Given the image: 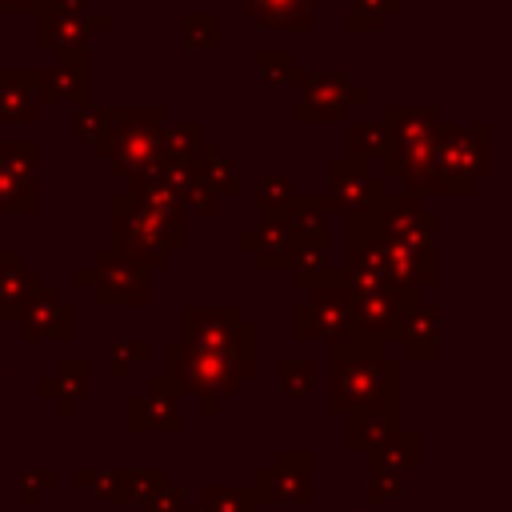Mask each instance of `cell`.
<instances>
[{
  "label": "cell",
  "mask_w": 512,
  "mask_h": 512,
  "mask_svg": "<svg viewBox=\"0 0 512 512\" xmlns=\"http://www.w3.org/2000/svg\"><path fill=\"white\" fill-rule=\"evenodd\" d=\"M404 396V372L400 360L388 356V348H372L356 336L328 348V412H368V408H392L400 412Z\"/></svg>",
  "instance_id": "obj_1"
},
{
  "label": "cell",
  "mask_w": 512,
  "mask_h": 512,
  "mask_svg": "<svg viewBox=\"0 0 512 512\" xmlns=\"http://www.w3.org/2000/svg\"><path fill=\"white\" fill-rule=\"evenodd\" d=\"M164 104H104V132L92 144V156L112 168L120 180H140L164 160V128H168Z\"/></svg>",
  "instance_id": "obj_2"
},
{
  "label": "cell",
  "mask_w": 512,
  "mask_h": 512,
  "mask_svg": "<svg viewBox=\"0 0 512 512\" xmlns=\"http://www.w3.org/2000/svg\"><path fill=\"white\" fill-rule=\"evenodd\" d=\"M108 208H112L108 248L132 256L140 268L160 272L168 264V256L184 248V212L140 200V196H128V192H116L108 200Z\"/></svg>",
  "instance_id": "obj_3"
},
{
  "label": "cell",
  "mask_w": 512,
  "mask_h": 512,
  "mask_svg": "<svg viewBox=\"0 0 512 512\" xmlns=\"http://www.w3.org/2000/svg\"><path fill=\"white\" fill-rule=\"evenodd\" d=\"M256 368H260V360H240V356H228L216 348H192L180 336L164 344V376H172L184 396L192 392L200 400L204 416H216L224 408V400L244 380L256 376Z\"/></svg>",
  "instance_id": "obj_4"
},
{
  "label": "cell",
  "mask_w": 512,
  "mask_h": 512,
  "mask_svg": "<svg viewBox=\"0 0 512 512\" xmlns=\"http://www.w3.org/2000/svg\"><path fill=\"white\" fill-rule=\"evenodd\" d=\"M344 288L352 296V312H356V340L372 344V348H388L396 340V328H400V316L420 304V288H408L400 280H392L388 272L380 268H368V264H344Z\"/></svg>",
  "instance_id": "obj_5"
},
{
  "label": "cell",
  "mask_w": 512,
  "mask_h": 512,
  "mask_svg": "<svg viewBox=\"0 0 512 512\" xmlns=\"http://www.w3.org/2000/svg\"><path fill=\"white\" fill-rule=\"evenodd\" d=\"M344 248H348V260L352 264H368V268H380L388 272L392 280L408 284V288H436L440 284V256H436V244L432 248H404V244H392L372 220L368 212L364 216H348V236H344Z\"/></svg>",
  "instance_id": "obj_6"
},
{
  "label": "cell",
  "mask_w": 512,
  "mask_h": 512,
  "mask_svg": "<svg viewBox=\"0 0 512 512\" xmlns=\"http://www.w3.org/2000/svg\"><path fill=\"white\" fill-rule=\"evenodd\" d=\"M492 140L496 128L488 120L472 128L444 120L436 132V168H432L436 196H472L480 180L492 176Z\"/></svg>",
  "instance_id": "obj_7"
},
{
  "label": "cell",
  "mask_w": 512,
  "mask_h": 512,
  "mask_svg": "<svg viewBox=\"0 0 512 512\" xmlns=\"http://www.w3.org/2000/svg\"><path fill=\"white\" fill-rule=\"evenodd\" d=\"M352 332H356V312H352V296L344 288V272L328 264L316 276V284L308 288V296L292 308V336L300 344L324 340L332 348V344L348 340Z\"/></svg>",
  "instance_id": "obj_8"
},
{
  "label": "cell",
  "mask_w": 512,
  "mask_h": 512,
  "mask_svg": "<svg viewBox=\"0 0 512 512\" xmlns=\"http://www.w3.org/2000/svg\"><path fill=\"white\" fill-rule=\"evenodd\" d=\"M180 340L192 348H216L240 360H260V328L248 324L236 304H188L180 316Z\"/></svg>",
  "instance_id": "obj_9"
},
{
  "label": "cell",
  "mask_w": 512,
  "mask_h": 512,
  "mask_svg": "<svg viewBox=\"0 0 512 512\" xmlns=\"http://www.w3.org/2000/svg\"><path fill=\"white\" fill-rule=\"evenodd\" d=\"M296 104H292V120L296 124H344L352 112H360L368 104V88L356 84L344 72H296Z\"/></svg>",
  "instance_id": "obj_10"
},
{
  "label": "cell",
  "mask_w": 512,
  "mask_h": 512,
  "mask_svg": "<svg viewBox=\"0 0 512 512\" xmlns=\"http://www.w3.org/2000/svg\"><path fill=\"white\" fill-rule=\"evenodd\" d=\"M32 16H36V44L56 56L80 52V48H88L92 32L112 28V16L92 12L88 0H36Z\"/></svg>",
  "instance_id": "obj_11"
},
{
  "label": "cell",
  "mask_w": 512,
  "mask_h": 512,
  "mask_svg": "<svg viewBox=\"0 0 512 512\" xmlns=\"http://www.w3.org/2000/svg\"><path fill=\"white\" fill-rule=\"evenodd\" d=\"M88 268V296L100 308H144L148 304V288H152V272L140 268L132 256L116 252V248H96Z\"/></svg>",
  "instance_id": "obj_12"
},
{
  "label": "cell",
  "mask_w": 512,
  "mask_h": 512,
  "mask_svg": "<svg viewBox=\"0 0 512 512\" xmlns=\"http://www.w3.org/2000/svg\"><path fill=\"white\" fill-rule=\"evenodd\" d=\"M260 508H308L312 504V452L308 448H280L272 464L256 472L252 484Z\"/></svg>",
  "instance_id": "obj_13"
},
{
  "label": "cell",
  "mask_w": 512,
  "mask_h": 512,
  "mask_svg": "<svg viewBox=\"0 0 512 512\" xmlns=\"http://www.w3.org/2000/svg\"><path fill=\"white\" fill-rule=\"evenodd\" d=\"M388 196V180L376 176L368 164H356L348 156L328 160V188H324V208L340 216H364Z\"/></svg>",
  "instance_id": "obj_14"
},
{
  "label": "cell",
  "mask_w": 512,
  "mask_h": 512,
  "mask_svg": "<svg viewBox=\"0 0 512 512\" xmlns=\"http://www.w3.org/2000/svg\"><path fill=\"white\" fill-rule=\"evenodd\" d=\"M368 220L392 240V244H404V248H432L436 232H440V216L432 208H424L420 196L412 192H388L372 212Z\"/></svg>",
  "instance_id": "obj_15"
},
{
  "label": "cell",
  "mask_w": 512,
  "mask_h": 512,
  "mask_svg": "<svg viewBox=\"0 0 512 512\" xmlns=\"http://www.w3.org/2000/svg\"><path fill=\"white\" fill-rule=\"evenodd\" d=\"M92 48L80 52H64L56 56L48 68H36V96L40 108H56V104H92Z\"/></svg>",
  "instance_id": "obj_16"
},
{
  "label": "cell",
  "mask_w": 512,
  "mask_h": 512,
  "mask_svg": "<svg viewBox=\"0 0 512 512\" xmlns=\"http://www.w3.org/2000/svg\"><path fill=\"white\" fill-rule=\"evenodd\" d=\"M16 328H20V336H24L28 344L48 340V336L60 340V344H72V340H76V308L64 304L56 288L40 284V288L24 300V308H20V316H16Z\"/></svg>",
  "instance_id": "obj_17"
},
{
  "label": "cell",
  "mask_w": 512,
  "mask_h": 512,
  "mask_svg": "<svg viewBox=\"0 0 512 512\" xmlns=\"http://www.w3.org/2000/svg\"><path fill=\"white\" fill-rule=\"evenodd\" d=\"M92 372H96V364H92L88 356H60L56 368L36 380V392L48 396L60 416H72L76 404L84 400L88 384H92Z\"/></svg>",
  "instance_id": "obj_18"
},
{
  "label": "cell",
  "mask_w": 512,
  "mask_h": 512,
  "mask_svg": "<svg viewBox=\"0 0 512 512\" xmlns=\"http://www.w3.org/2000/svg\"><path fill=\"white\" fill-rule=\"evenodd\" d=\"M36 68H0V124H36L40 120Z\"/></svg>",
  "instance_id": "obj_19"
},
{
  "label": "cell",
  "mask_w": 512,
  "mask_h": 512,
  "mask_svg": "<svg viewBox=\"0 0 512 512\" xmlns=\"http://www.w3.org/2000/svg\"><path fill=\"white\" fill-rule=\"evenodd\" d=\"M180 400H184V396H172V392H140V396H132V400H128V428H132L136 436H144V432L180 436V432H184Z\"/></svg>",
  "instance_id": "obj_20"
},
{
  "label": "cell",
  "mask_w": 512,
  "mask_h": 512,
  "mask_svg": "<svg viewBox=\"0 0 512 512\" xmlns=\"http://www.w3.org/2000/svg\"><path fill=\"white\" fill-rule=\"evenodd\" d=\"M396 344L404 352V360H436L440 356V312L432 304H412L400 316L396 328Z\"/></svg>",
  "instance_id": "obj_21"
},
{
  "label": "cell",
  "mask_w": 512,
  "mask_h": 512,
  "mask_svg": "<svg viewBox=\"0 0 512 512\" xmlns=\"http://www.w3.org/2000/svg\"><path fill=\"white\" fill-rule=\"evenodd\" d=\"M40 284H44L40 272H36L32 264H24V256H20L16 248L0 252V320H4V324H16L24 300H28Z\"/></svg>",
  "instance_id": "obj_22"
},
{
  "label": "cell",
  "mask_w": 512,
  "mask_h": 512,
  "mask_svg": "<svg viewBox=\"0 0 512 512\" xmlns=\"http://www.w3.org/2000/svg\"><path fill=\"white\" fill-rule=\"evenodd\" d=\"M400 432H404V420L392 408H368V412H348L344 416V444L352 452H372V448L396 440Z\"/></svg>",
  "instance_id": "obj_23"
},
{
  "label": "cell",
  "mask_w": 512,
  "mask_h": 512,
  "mask_svg": "<svg viewBox=\"0 0 512 512\" xmlns=\"http://www.w3.org/2000/svg\"><path fill=\"white\" fill-rule=\"evenodd\" d=\"M328 256H332V236H328V228L320 224V228H308V232L296 236V244H292L284 268L292 272V284L308 292V288L316 284V276L328 268Z\"/></svg>",
  "instance_id": "obj_24"
},
{
  "label": "cell",
  "mask_w": 512,
  "mask_h": 512,
  "mask_svg": "<svg viewBox=\"0 0 512 512\" xmlns=\"http://www.w3.org/2000/svg\"><path fill=\"white\" fill-rule=\"evenodd\" d=\"M364 464L368 472H388V476H408L424 464V440L416 432H400L396 440L364 452Z\"/></svg>",
  "instance_id": "obj_25"
},
{
  "label": "cell",
  "mask_w": 512,
  "mask_h": 512,
  "mask_svg": "<svg viewBox=\"0 0 512 512\" xmlns=\"http://www.w3.org/2000/svg\"><path fill=\"white\" fill-rule=\"evenodd\" d=\"M244 12L272 32H308L312 0H244Z\"/></svg>",
  "instance_id": "obj_26"
},
{
  "label": "cell",
  "mask_w": 512,
  "mask_h": 512,
  "mask_svg": "<svg viewBox=\"0 0 512 512\" xmlns=\"http://www.w3.org/2000/svg\"><path fill=\"white\" fill-rule=\"evenodd\" d=\"M40 212V172H16L0 164V216Z\"/></svg>",
  "instance_id": "obj_27"
},
{
  "label": "cell",
  "mask_w": 512,
  "mask_h": 512,
  "mask_svg": "<svg viewBox=\"0 0 512 512\" xmlns=\"http://www.w3.org/2000/svg\"><path fill=\"white\" fill-rule=\"evenodd\" d=\"M196 172H200V180L216 192V196H240V164L224 152V144L220 140H204V148H200V160H196Z\"/></svg>",
  "instance_id": "obj_28"
},
{
  "label": "cell",
  "mask_w": 512,
  "mask_h": 512,
  "mask_svg": "<svg viewBox=\"0 0 512 512\" xmlns=\"http://www.w3.org/2000/svg\"><path fill=\"white\" fill-rule=\"evenodd\" d=\"M344 144H348V160L356 164H384L388 156V128L380 120H344Z\"/></svg>",
  "instance_id": "obj_29"
},
{
  "label": "cell",
  "mask_w": 512,
  "mask_h": 512,
  "mask_svg": "<svg viewBox=\"0 0 512 512\" xmlns=\"http://www.w3.org/2000/svg\"><path fill=\"white\" fill-rule=\"evenodd\" d=\"M200 512H260L252 484H208L196 500Z\"/></svg>",
  "instance_id": "obj_30"
},
{
  "label": "cell",
  "mask_w": 512,
  "mask_h": 512,
  "mask_svg": "<svg viewBox=\"0 0 512 512\" xmlns=\"http://www.w3.org/2000/svg\"><path fill=\"white\" fill-rule=\"evenodd\" d=\"M272 376H276V392L284 400H296V396H308L312 384H316V364L308 356H280L272 364Z\"/></svg>",
  "instance_id": "obj_31"
},
{
  "label": "cell",
  "mask_w": 512,
  "mask_h": 512,
  "mask_svg": "<svg viewBox=\"0 0 512 512\" xmlns=\"http://www.w3.org/2000/svg\"><path fill=\"white\" fill-rule=\"evenodd\" d=\"M72 484L84 488V492H92L104 504L128 508L124 504V468H76L72 472Z\"/></svg>",
  "instance_id": "obj_32"
},
{
  "label": "cell",
  "mask_w": 512,
  "mask_h": 512,
  "mask_svg": "<svg viewBox=\"0 0 512 512\" xmlns=\"http://www.w3.org/2000/svg\"><path fill=\"white\" fill-rule=\"evenodd\" d=\"M404 8V0H348V32H384V24Z\"/></svg>",
  "instance_id": "obj_33"
},
{
  "label": "cell",
  "mask_w": 512,
  "mask_h": 512,
  "mask_svg": "<svg viewBox=\"0 0 512 512\" xmlns=\"http://www.w3.org/2000/svg\"><path fill=\"white\" fill-rule=\"evenodd\" d=\"M204 140H208V132H204L200 120L168 124V128H164V156H168V160H188V164H196Z\"/></svg>",
  "instance_id": "obj_34"
},
{
  "label": "cell",
  "mask_w": 512,
  "mask_h": 512,
  "mask_svg": "<svg viewBox=\"0 0 512 512\" xmlns=\"http://www.w3.org/2000/svg\"><path fill=\"white\" fill-rule=\"evenodd\" d=\"M224 40V20L216 12H184V48L188 52H216Z\"/></svg>",
  "instance_id": "obj_35"
},
{
  "label": "cell",
  "mask_w": 512,
  "mask_h": 512,
  "mask_svg": "<svg viewBox=\"0 0 512 512\" xmlns=\"http://www.w3.org/2000/svg\"><path fill=\"white\" fill-rule=\"evenodd\" d=\"M296 72H300V64H296V56H292L288 48H264V52L256 56V80H260L264 88L296 84Z\"/></svg>",
  "instance_id": "obj_36"
},
{
  "label": "cell",
  "mask_w": 512,
  "mask_h": 512,
  "mask_svg": "<svg viewBox=\"0 0 512 512\" xmlns=\"http://www.w3.org/2000/svg\"><path fill=\"white\" fill-rule=\"evenodd\" d=\"M164 484H172V476L164 468H124V504H144Z\"/></svg>",
  "instance_id": "obj_37"
},
{
  "label": "cell",
  "mask_w": 512,
  "mask_h": 512,
  "mask_svg": "<svg viewBox=\"0 0 512 512\" xmlns=\"http://www.w3.org/2000/svg\"><path fill=\"white\" fill-rule=\"evenodd\" d=\"M296 196H300V188L292 184V176H268V180H260V188H256L260 216H280Z\"/></svg>",
  "instance_id": "obj_38"
},
{
  "label": "cell",
  "mask_w": 512,
  "mask_h": 512,
  "mask_svg": "<svg viewBox=\"0 0 512 512\" xmlns=\"http://www.w3.org/2000/svg\"><path fill=\"white\" fill-rule=\"evenodd\" d=\"M148 352H152L148 340H112V344H108V376H112V380H128V372H132L136 364H144Z\"/></svg>",
  "instance_id": "obj_39"
},
{
  "label": "cell",
  "mask_w": 512,
  "mask_h": 512,
  "mask_svg": "<svg viewBox=\"0 0 512 512\" xmlns=\"http://www.w3.org/2000/svg\"><path fill=\"white\" fill-rule=\"evenodd\" d=\"M0 164L16 172H40V144L36 140H0Z\"/></svg>",
  "instance_id": "obj_40"
},
{
  "label": "cell",
  "mask_w": 512,
  "mask_h": 512,
  "mask_svg": "<svg viewBox=\"0 0 512 512\" xmlns=\"http://www.w3.org/2000/svg\"><path fill=\"white\" fill-rule=\"evenodd\" d=\"M56 484H60V472L56 468H28L20 476V504L24 508H36L44 500V492L56 488Z\"/></svg>",
  "instance_id": "obj_41"
},
{
  "label": "cell",
  "mask_w": 512,
  "mask_h": 512,
  "mask_svg": "<svg viewBox=\"0 0 512 512\" xmlns=\"http://www.w3.org/2000/svg\"><path fill=\"white\" fill-rule=\"evenodd\" d=\"M404 496V476H388V472H368V484H364V504L368 508H380V504H392Z\"/></svg>",
  "instance_id": "obj_42"
},
{
  "label": "cell",
  "mask_w": 512,
  "mask_h": 512,
  "mask_svg": "<svg viewBox=\"0 0 512 512\" xmlns=\"http://www.w3.org/2000/svg\"><path fill=\"white\" fill-rule=\"evenodd\" d=\"M72 132L92 148L96 140H100V132H104V104H80L76 108V116H72Z\"/></svg>",
  "instance_id": "obj_43"
},
{
  "label": "cell",
  "mask_w": 512,
  "mask_h": 512,
  "mask_svg": "<svg viewBox=\"0 0 512 512\" xmlns=\"http://www.w3.org/2000/svg\"><path fill=\"white\" fill-rule=\"evenodd\" d=\"M140 508H144V512H192L196 504L188 500V492H184V488H176V484H164V488H160L152 500H144Z\"/></svg>",
  "instance_id": "obj_44"
},
{
  "label": "cell",
  "mask_w": 512,
  "mask_h": 512,
  "mask_svg": "<svg viewBox=\"0 0 512 512\" xmlns=\"http://www.w3.org/2000/svg\"><path fill=\"white\" fill-rule=\"evenodd\" d=\"M36 0H0V12H32Z\"/></svg>",
  "instance_id": "obj_45"
},
{
  "label": "cell",
  "mask_w": 512,
  "mask_h": 512,
  "mask_svg": "<svg viewBox=\"0 0 512 512\" xmlns=\"http://www.w3.org/2000/svg\"><path fill=\"white\" fill-rule=\"evenodd\" d=\"M0 396H4V344H0Z\"/></svg>",
  "instance_id": "obj_46"
},
{
  "label": "cell",
  "mask_w": 512,
  "mask_h": 512,
  "mask_svg": "<svg viewBox=\"0 0 512 512\" xmlns=\"http://www.w3.org/2000/svg\"><path fill=\"white\" fill-rule=\"evenodd\" d=\"M0 468H4V436H0Z\"/></svg>",
  "instance_id": "obj_47"
},
{
  "label": "cell",
  "mask_w": 512,
  "mask_h": 512,
  "mask_svg": "<svg viewBox=\"0 0 512 512\" xmlns=\"http://www.w3.org/2000/svg\"><path fill=\"white\" fill-rule=\"evenodd\" d=\"M336 512H352V508H336Z\"/></svg>",
  "instance_id": "obj_48"
},
{
  "label": "cell",
  "mask_w": 512,
  "mask_h": 512,
  "mask_svg": "<svg viewBox=\"0 0 512 512\" xmlns=\"http://www.w3.org/2000/svg\"><path fill=\"white\" fill-rule=\"evenodd\" d=\"M192 512H200V508H192Z\"/></svg>",
  "instance_id": "obj_49"
}]
</instances>
